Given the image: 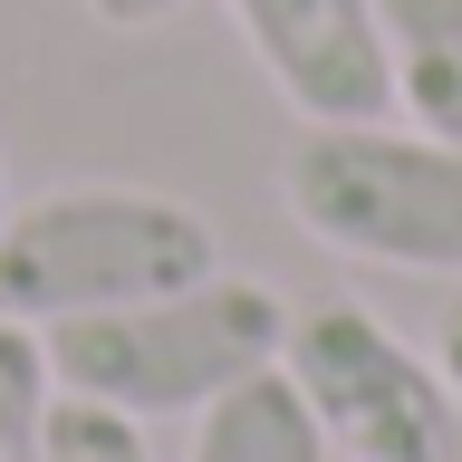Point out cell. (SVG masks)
<instances>
[{
  "label": "cell",
  "mask_w": 462,
  "mask_h": 462,
  "mask_svg": "<svg viewBox=\"0 0 462 462\" xmlns=\"http://www.w3.org/2000/svg\"><path fill=\"white\" fill-rule=\"evenodd\" d=\"M39 337H49L58 395H87V404L135 414V424H164V414H202L212 395H231V385H251V375L280 366L289 299L270 280L212 270V280L173 289V299L58 318V328H39Z\"/></svg>",
  "instance_id": "6da1fadb"
},
{
  "label": "cell",
  "mask_w": 462,
  "mask_h": 462,
  "mask_svg": "<svg viewBox=\"0 0 462 462\" xmlns=\"http://www.w3.org/2000/svg\"><path fill=\"white\" fill-rule=\"evenodd\" d=\"M222 270V231L173 193L135 183H68L0 222V318L58 328V318L173 299Z\"/></svg>",
  "instance_id": "7a4b0ae2"
},
{
  "label": "cell",
  "mask_w": 462,
  "mask_h": 462,
  "mask_svg": "<svg viewBox=\"0 0 462 462\" xmlns=\"http://www.w3.org/2000/svg\"><path fill=\"white\" fill-rule=\"evenodd\" d=\"M280 202L337 260L462 280V144L424 125H309L280 164Z\"/></svg>",
  "instance_id": "3957f363"
},
{
  "label": "cell",
  "mask_w": 462,
  "mask_h": 462,
  "mask_svg": "<svg viewBox=\"0 0 462 462\" xmlns=\"http://www.w3.org/2000/svg\"><path fill=\"white\" fill-rule=\"evenodd\" d=\"M280 375L299 385L328 453H346V462H453V443H462L453 385L356 299L289 309Z\"/></svg>",
  "instance_id": "277c9868"
},
{
  "label": "cell",
  "mask_w": 462,
  "mask_h": 462,
  "mask_svg": "<svg viewBox=\"0 0 462 462\" xmlns=\"http://www.w3.org/2000/svg\"><path fill=\"white\" fill-rule=\"evenodd\" d=\"M222 10L241 20L270 87L299 106V125H375L395 106L375 0H222Z\"/></svg>",
  "instance_id": "5b68a950"
},
{
  "label": "cell",
  "mask_w": 462,
  "mask_h": 462,
  "mask_svg": "<svg viewBox=\"0 0 462 462\" xmlns=\"http://www.w3.org/2000/svg\"><path fill=\"white\" fill-rule=\"evenodd\" d=\"M395 116L424 135L462 144V0H375Z\"/></svg>",
  "instance_id": "8992f818"
},
{
  "label": "cell",
  "mask_w": 462,
  "mask_h": 462,
  "mask_svg": "<svg viewBox=\"0 0 462 462\" xmlns=\"http://www.w3.org/2000/svg\"><path fill=\"white\" fill-rule=\"evenodd\" d=\"M183 462H328V433L309 424L299 385L270 366V375L231 385V395H212L193 414V453Z\"/></svg>",
  "instance_id": "52a82bcc"
},
{
  "label": "cell",
  "mask_w": 462,
  "mask_h": 462,
  "mask_svg": "<svg viewBox=\"0 0 462 462\" xmlns=\"http://www.w3.org/2000/svg\"><path fill=\"white\" fill-rule=\"evenodd\" d=\"M49 404H58V375H49V337L0 318V462H39L49 443Z\"/></svg>",
  "instance_id": "ba28073f"
},
{
  "label": "cell",
  "mask_w": 462,
  "mask_h": 462,
  "mask_svg": "<svg viewBox=\"0 0 462 462\" xmlns=\"http://www.w3.org/2000/svg\"><path fill=\"white\" fill-rule=\"evenodd\" d=\"M39 462H154L135 414H116V404H87V395H58L49 404V443Z\"/></svg>",
  "instance_id": "9c48e42d"
},
{
  "label": "cell",
  "mask_w": 462,
  "mask_h": 462,
  "mask_svg": "<svg viewBox=\"0 0 462 462\" xmlns=\"http://www.w3.org/2000/svg\"><path fill=\"white\" fill-rule=\"evenodd\" d=\"M433 375L453 385V404H462V289H453V309L433 318Z\"/></svg>",
  "instance_id": "30bf717a"
},
{
  "label": "cell",
  "mask_w": 462,
  "mask_h": 462,
  "mask_svg": "<svg viewBox=\"0 0 462 462\" xmlns=\"http://www.w3.org/2000/svg\"><path fill=\"white\" fill-rule=\"evenodd\" d=\"M183 0H87V20L97 29H154V20H173Z\"/></svg>",
  "instance_id": "8fae6325"
},
{
  "label": "cell",
  "mask_w": 462,
  "mask_h": 462,
  "mask_svg": "<svg viewBox=\"0 0 462 462\" xmlns=\"http://www.w3.org/2000/svg\"><path fill=\"white\" fill-rule=\"evenodd\" d=\"M0 222H10V183H0Z\"/></svg>",
  "instance_id": "7c38bea8"
}]
</instances>
